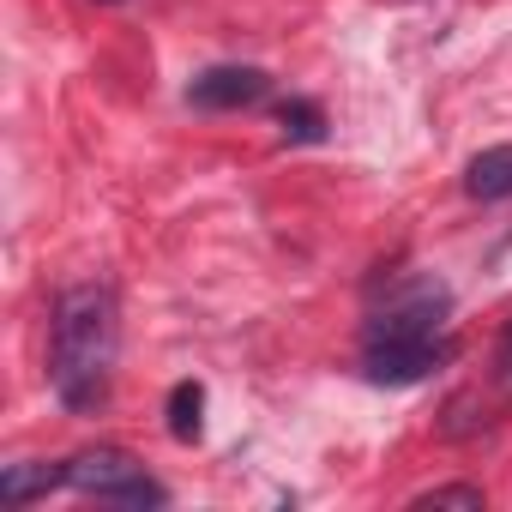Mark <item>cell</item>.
<instances>
[{"label":"cell","mask_w":512,"mask_h":512,"mask_svg":"<svg viewBox=\"0 0 512 512\" xmlns=\"http://www.w3.org/2000/svg\"><path fill=\"white\" fill-rule=\"evenodd\" d=\"M494 380H500V392L512 398V338H506V350H500V362H494Z\"/></svg>","instance_id":"11"},{"label":"cell","mask_w":512,"mask_h":512,"mask_svg":"<svg viewBox=\"0 0 512 512\" xmlns=\"http://www.w3.org/2000/svg\"><path fill=\"white\" fill-rule=\"evenodd\" d=\"M67 482V464L55 470V464H7L0 470V500L7 506H25V500H37V494H49V488H61Z\"/></svg>","instance_id":"7"},{"label":"cell","mask_w":512,"mask_h":512,"mask_svg":"<svg viewBox=\"0 0 512 512\" xmlns=\"http://www.w3.org/2000/svg\"><path fill=\"white\" fill-rule=\"evenodd\" d=\"M284 133L290 139H326V121L314 103H284Z\"/></svg>","instance_id":"10"},{"label":"cell","mask_w":512,"mask_h":512,"mask_svg":"<svg viewBox=\"0 0 512 512\" xmlns=\"http://www.w3.org/2000/svg\"><path fill=\"white\" fill-rule=\"evenodd\" d=\"M266 85L272 79L260 67H211V73H199L187 85V103H199V109H247V103L266 97Z\"/></svg>","instance_id":"5"},{"label":"cell","mask_w":512,"mask_h":512,"mask_svg":"<svg viewBox=\"0 0 512 512\" xmlns=\"http://www.w3.org/2000/svg\"><path fill=\"white\" fill-rule=\"evenodd\" d=\"M199 410H205V392H199L193 380H181V386L169 392V434H175V440H199Z\"/></svg>","instance_id":"8"},{"label":"cell","mask_w":512,"mask_h":512,"mask_svg":"<svg viewBox=\"0 0 512 512\" xmlns=\"http://www.w3.org/2000/svg\"><path fill=\"white\" fill-rule=\"evenodd\" d=\"M464 193L470 199H512V145L476 151L470 169H464Z\"/></svg>","instance_id":"6"},{"label":"cell","mask_w":512,"mask_h":512,"mask_svg":"<svg viewBox=\"0 0 512 512\" xmlns=\"http://www.w3.org/2000/svg\"><path fill=\"white\" fill-rule=\"evenodd\" d=\"M440 314H446V290L440 284H416L410 296L386 302L368 320V344H398V338H440Z\"/></svg>","instance_id":"3"},{"label":"cell","mask_w":512,"mask_h":512,"mask_svg":"<svg viewBox=\"0 0 512 512\" xmlns=\"http://www.w3.org/2000/svg\"><path fill=\"white\" fill-rule=\"evenodd\" d=\"M67 488L97 494V500H121V506H163V500H169V494L145 476V464H133V458L115 452V446H97V452L67 458Z\"/></svg>","instance_id":"2"},{"label":"cell","mask_w":512,"mask_h":512,"mask_svg":"<svg viewBox=\"0 0 512 512\" xmlns=\"http://www.w3.org/2000/svg\"><path fill=\"white\" fill-rule=\"evenodd\" d=\"M446 356H452L446 338H398V344H368L362 368L374 386H410V380H428Z\"/></svg>","instance_id":"4"},{"label":"cell","mask_w":512,"mask_h":512,"mask_svg":"<svg viewBox=\"0 0 512 512\" xmlns=\"http://www.w3.org/2000/svg\"><path fill=\"white\" fill-rule=\"evenodd\" d=\"M410 506H416V512H428V506H458V512H482V488H470V482H446V488H428V494H416Z\"/></svg>","instance_id":"9"},{"label":"cell","mask_w":512,"mask_h":512,"mask_svg":"<svg viewBox=\"0 0 512 512\" xmlns=\"http://www.w3.org/2000/svg\"><path fill=\"white\" fill-rule=\"evenodd\" d=\"M121 356V308L109 284H73L55 302V332H49V380L67 410H97L109 398Z\"/></svg>","instance_id":"1"}]
</instances>
